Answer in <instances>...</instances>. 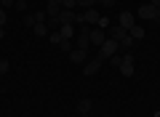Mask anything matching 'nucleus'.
<instances>
[{
  "instance_id": "1",
  "label": "nucleus",
  "mask_w": 160,
  "mask_h": 117,
  "mask_svg": "<svg viewBox=\"0 0 160 117\" xmlns=\"http://www.w3.org/2000/svg\"><path fill=\"white\" fill-rule=\"evenodd\" d=\"M118 51H120V45H118V40H112V37H107L99 45V56H102V59H112Z\"/></svg>"
},
{
  "instance_id": "2",
  "label": "nucleus",
  "mask_w": 160,
  "mask_h": 117,
  "mask_svg": "<svg viewBox=\"0 0 160 117\" xmlns=\"http://www.w3.org/2000/svg\"><path fill=\"white\" fill-rule=\"evenodd\" d=\"M56 19H59V24H75V27H78V24H83V16H78V13L69 11V8H62Z\"/></svg>"
},
{
  "instance_id": "3",
  "label": "nucleus",
  "mask_w": 160,
  "mask_h": 117,
  "mask_svg": "<svg viewBox=\"0 0 160 117\" xmlns=\"http://www.w3.org/2000/svg\"><path fill=\"white\" fill-rule=\"evenodd\" d=\"M120 72H123V77H131L133 72H136V64H133V53H126L123 56V61H120Z\"/></svg>"
},
{
  "instance_id": "4",
  "label": "nucleus",
  "mask_w": 160,
  "mask_h": 117,
  "mask_svg": "<svg viewBox=\"0 0 160 117\" xmlns=\"http://www.w3.org/2000/svg\"><path fill=\"white\" fill-rule=\"evenodd\" d=\"M118 24H120L123 29H131L133 24H136V13H131V11H123V13H120V19H118Z\"/></svg>"
},
{
  "instance_id": "5",
  "label": "nucleus",
  "mask_w": 160,
  "mask_h": 117,
  "mask_svg": "<svg viewBox=\"0 0 160 117\" xmlns=\"http://www.w3.org/2000/svg\"><path fill=\"white\" fill-rule=\"evenodd\" d=\"M99 69H102V56H99V59H91V61L83 67V75H86V77H93Z\"/></svg>"
},
{
  "instance_id": "6",
  "label": "nucleus",
  "mask_w": 160,
  "mask_h": 117,
  "mask_svg": "<svg viewBox=\"0 0 160 117\" xmlns=\"http://www.w3.org/2000/svg\"><path fill=\"white\" fill-rule=\"evenodd\" d=\"M99 19H102V16H99L96 8H88V11L83 13V22H86L88 27H99Z\"/></svg>"
},
{
  "instance_id": "7",
  "label": "nucleus",
  "mask_w": 160,
  "mask_h": 117,
  "mask_svg": "<svg viewBox=\"0 0 160 117\" xmlns=\"http://www.w3.org/2000/svg\"><path fill=\"white\" fill-rule=\"evenodd\" d=\"M136 16H142V19H155V6H152V3H142L139 11H136Z\"/></svg>"
},
{
  "instance_id": "8",
  "label": "nucleus",
  "mask_w": 160,
  "mask_h": 117,
  "mask_svg": "<svg viewBox=\"0 0 160 117\" xmlns=\"http://www.w3.org/2000/svg\"><path fill=\"white\" fill-rule=\"evenodd\" d=\"M59 11H62V0H48V6H46V13L48 19H56Z\"/></svg>"
},
{
  "instance_id": "9",
  "label": "nucleus",
  "mask_w": 160,
  "mask_h": 117,
  "mask_svg": "<svg viewBox=\"0 0 160 117\" xmlns=\"http://www.w3.org/2000/svg\"><path fill=\"white\" fill-rule=\"evenodd\" d=\"M88 59V51H80V48H72L69 51V61H75V64H83Z\"/></svg>"
},
{
  "instance_id": "10",
  "label": "nucleus",
  "mask_w": 160,
  "mask_h": 117,
  "mask_svg": "<svg viewBox=\"0 0 160 117\" xmlns=\"http://www.w3.org/2000/svg\"><path fill=\"white\" fill-rule=\"evenodd\" d=\"M126 35H128V29H123L120 24H115V27H109V35H107V37H112V40H118V43H120Z\"/></svg>"
},
{
  "instance_id": "11",
  "label": "nucleus",
  "mask_w": 160,
  "mask_h": 117,
  "mask_svg": "<svg viewBox=\"0 0 160 117\" xmlns=\"http://www.w3.org/2000/svg\"><path fill=\"white\" fill-rule=\"evenodd\" d=\"M104 40H107V35H104V29H91V45H96V48H99V45H102L104 43Z\"/></svg>"
},
{
  "instance_id": "12",
  "label": "nucleus",
  "mask_w": 160,
  "mask_h": 117,
  "mask_svg": "<svg viewBox=\"0 0 160 117\" xmlns=\"http://www.w3.org/2000/svg\"><path fill=\"white\" fill-rule=\"evenodd\" d=\"M91 106H93V101H91V99H80V101H78V112H80L83 117L91 115Z\"/></svg>"
},
{
  "instance_id": "13",
  "label": "nucleus",
  "mask_w": 160,
  "mask_h": 117,
  "mask_svg": "<svg viewBox=\"0 0 160 117\" xmlns=\"http://www.w3.org/2000/svg\"><path fill=\"white\" fill-rule=\"evenodd\" d=\"M59 35H62V40L75 37V24H62V27H59Z\"/></svg>"
},
{
  "instance_id": "14",
  "label": "nucleus",
  "mask_w": 160,
  "mask_h": 117,
  "mask_svg": "<svg viewBox=\"0 0 160 117\" xmlns=\"http://www.w3.org/2000/svg\"><path fill=\"white\" fill-rule=\"evenodd\" d=\"M35 35H38V37H48V35H51V29H48V24L43 22V24H35Z\"/></svg>"
},
{
  "instance_id": "15",
  "label": "nucleus",
  "mask_w": 160,
  "mask_h": 117,
  "mask_svg": "<svg viewBox=\"0 0 160 117\" xmlns=\"http://www.w3.org/2000/svg\"><path fill=\"white\" fill-rule=\"evenodd\" d=\"M128 35H131L133 40H142L144 37V27H142V24H133V27L128 29Z\"/></svg>"
},
{
  "instance_id": "16",
  "label": "nucleus",
  "mask_w": 160,
  "mask_h": 117,
  "mask_svg": "<svg viewBox=\"0 0 160 117\" xmlns=\"http://www.w3.org/2000/svg\"><path fill=\"white\" fill-rule=\"evenodd\" d=\"M96 3H99V0H78V6H80V8H86V11H88V8H93Z\"/></svg>"
},
{
  "instance_id": "17",
  "label": "nucleus",
  "mask_w": 160,
  "mask_h": 117,
  "mask_svg": "<svg viewBox=\"0 0 160 117\" xmlns=\"http://www.w3.org/2000/svg\"><path fill=\"white\" fill-rule=\"evenodd\" d=\"M59 48H62L64 53H69V51H72L75 45H72V40H62V43H59Z\"/></svg>"
},
{
  "instance_id": "18",
  "label": "nucleus",
  "mask_w": 160,
  "mask_h": 117,
  "mask_svg": "<svg viewBox=\"0 0 160 117\" xmlns=\"http://www.w3.org/2000/svg\"><path fill=\"white\" fill-rule=\"evenodd\" d=\"M48 40H51L53 45H59V43H62V35H59V29H53V32L48 35Z\"/></svg>"
},
{
  "instance_id": "19",
  "label": "nucleus",
  "mask_w": 160,
  "mask_h": 117,
  "mask_svg": "<svg viewBox=\"0 0 160 117\" xmlns=\"http://www.w3.org/2000/svg\"><path fill=\"white\" fill-rule=\"evenodd\" d=\"M8 69H11V64H8V59H0V75H6Z\"/></svg>"
},
{
  "instance_id": "20",
  "label": "nucleus",
  "mask_w": 160,
  "mask_h": 117,
  "mask_svg": "<svg viewBox=\"0 0 160 117\" xmlns=\"http://www.w3.org/2000/svg\"><path fill=\"white\" fill-rule=\"evenodd\" d=\"M24 24H27V27H35V24H38L35 22V13H27V16H24Z\"/></svg>"
},
{
  "instance_id": "21",
  "label": "nucleus",
  "mask_w": 160,
  "mask_h": 117,
  "mask_svg": "<svg viewBox=\"0 0 160 117\" xmlns=\"http://www.w3.org/2000/svg\"><path fill=\"white\" fill-rule=\"evenodd\" d=\"M75 6H78V0H62V8H69V11H72Z\"/></svg>"
},
{
  "instance_id": "22",
  "label": "nucleus",
  "mask_w": 160,
  "mask_h": 117,
  "mask_svg": "<svg viewBox=\"0 0 160 117\" xmlns=\"http://www.w3.org/2000/svg\"><path fill=\"white\" fill-rule=\"evenodd\" d=\"M6 22H8V13H6V8H0V27H6Z\"/></svg>"
},
{
  "instance_id": "23",
  "label": "nucleus",
  "mask_w": 160,
  "mask_h": 117,
  "mask_svg": "<svg viewBox=\"0 0 160 117\" xmlns=\"http://www.w3.org/2000/svg\"><path fill=\"white\" fill-rule=\"evenodd\" d=\"M13 8H16V11H27V3H24V0H16V3H13Z\"/></svg>"
},
{
  "instance_id": "24",
  "label": "nucleus",
  "mask_w": 160,
  "mask_h": 117,
  "mask_svg": "<svg viewBox=\"0 0 160 117\" xmlns=\"http://www.w3.org/2000/svg\"><path fill=\"white\" fill-rule=\"evenodd\" d=\"M120 61H123V56H120V53H115L112 59H109V64H115V67H120Z\"/></svg>"
},
{
  "instance_id": "25",
  "label": "nucleus",
  "mask_w": 160,
  "mask_h": 117,
  "mask_svg": "<svg viewBox=\"0 0 160 117\" xmlns=\"http://www.w3.org/2000/svg\"><path fill=\"white\" fill-rule=\"evenodd\" d=\"M13 3H16V0H0V8H11Z\"/></svg>"
},
{
  "instance_id": "26",
  "label": "nucleus",
  "mask_w": 160,
  "mask_h": 117,
  "mask_svg": "<svg viewBox=\"0 0 160 117\" xmlns=\"http://www.w3.org/2000/svg\"><path fill=\"white\" fill-rule=\"evenodd\" d=\"M99 3H102L104 8H112V6H115V0H99Z\"/></svg>"
},
{
  "instance_id": "27",
  "label": "nucleus",
  "mask_w": 160,
  "mask_h": 117,
  "mask_svg": "<svg viewBox=\"0 0 160 117\" xmlns=\"http://www.w3.org/2000/svg\"><path fill=\"white\" fill-rule=\"evenodd\" d=\"M3 37H6V27H0V40H3Z\"/></svg>"
},
{
  "instance_id": "28",
  "label": "nucleus",
  "mask_w": 160,
  "mask_h": 117,
  "mask_svg": "<svg viewBox=\"0 0 160 117\" xmlns=\"http://www.w3.org/2000/svg\"><path fill=\"white\" fill-rule=\"evenodd\" d=\"M149 3H152V6H155V8H160V0H149Z\"/></svg>"
},
{
  "instance_id": "29",
  "label": "nucleus",
  "mask_w": 160,
  "mask_h": 117,
  "mask_svg": "<svg viewBox=\"0 0 160 117\" xmlns=\"http://www.w3.org/2000/svg\"><path fill=\"white\" fill-rule=\"evenodd\" d=\"M155 19H160V8H155Z\"/></svg>"
},
{
  "instance_id": "30",
  "label": "nucleus",
  "mask_w": 160,
  "mask_h": 117,
  "mask_svg": "<svg viewBox=\"0 0 160 117\" xmlns=\"http://www.w3.org/2000/svg\"><path fill=\"white\" fill-rule=\"evenodd\" d=\"M155 117H160V112H155Z\"/></svg>"
},
{
  "instance_id": "31",
  "label": "nucleus",
  "mask_w": 160,
  "mask_h": 117,
  "mask_svg": "<svg viewBox=\"0 0 160 117\" xmlns=\"http://www.w3.org/2000/svg\"><path fill=\"white\" fill-rule=\"evenodd\" d=\"M24 3H29V0H24Z\"/></svg>"
}]
</instances>
